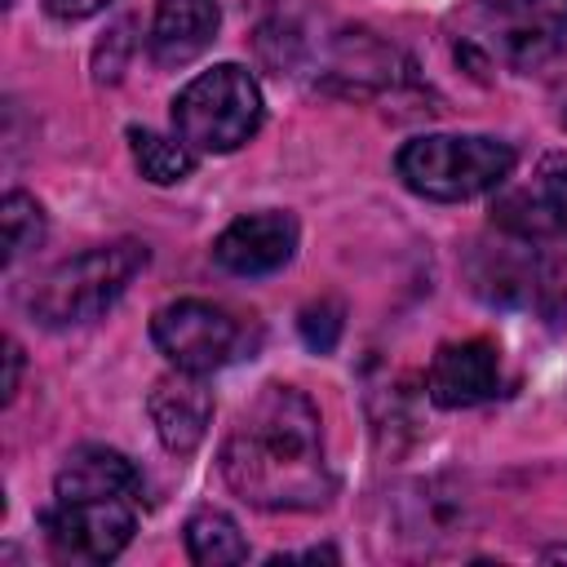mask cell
Here are the masks:
<instances>
[{"label": "cell", "mask_w": 567, "mask_h": 567, "mask_svg": "<svg viewBox=\"0 0 567 567\" xmlns=\"http://www.w3.org/2000/svg\"><path fill=\"white\" fill-rule=\"evenodd\" d=\"M53 496L58 501H80V496H128V501H137L142 496V474L124 452L102 447V443H84L62 461V470L53 478Z\"/></svg>", "instance_id": "cell-14"}, {"label": "cell", "mask_w": 567, "mask_h": 567, "mask_svg": "<svg viewBox=\"0 0 567 567\" xmlns=\"http://www.w3.org/2000/svg\"><path fill=\"white\" fill-rule=\"evenodd\" d=\"M563 128H567V111H563Z\"/></svg>", "instance_id": "cell-24"}, {"label": "cell", "mask_w": 567, "mask_h": 567, "mask_svg": "<svg viewBox=\"0 0 567 567\" xmlns=\"http://www.w3.org/2000/svg\"><path fill=\"white\" fill-rule=\"evenodd\" d=\"M182 540H186L190 563H199V567H230V563L248 558V540H244L239 523L230 514H221V509L190 514L186 527H182Z\"/></svg>", "instance_id": "cell-16"}, {"label": "cell", "mask_w": 567, "mask_h": 567, "mask_svg": "<svg viewBox=\"0 0 567 567\" xmlns=\"http://www.w3.org/2000/svg\"><path fill=\"white\" fill-rule=\"evenodd\" d=\"M487 58L509 71H540L567 49V0H478Z\"/></svg>", "instance_id": "cell-5"}, {"label": "cell", "mask_w": 567, "mask_h": 567, "mask_svg": "<svg viewBox=\"0 0 567 567\" xmlns=\"http://www.w3.org/2000/svg\"><path fill=\"white\" fill-rule=\"evenodd\" d=\"M474 518V501L456 478H416L385 496V532L394 545L408 549H443L456 536H465Z\"/></svg>", "instance_id": "cell-6"}, {"label": "cell", "mask_w": 567, "mask_h": 567, "mask_svg": "<svg viewBox=\"0 0 567 567\" xmlns=\"http://www.w3.org/2000/svg\"><path fill=\"white\" fill-rule=\"evenodd\" d=\"M297 328H301V341H306L310 350L328 354V350L341 341V328H346V306H341L337 297H319V301H310V306L301 310Z\"/></svg>", "instance_id": "cell-20"}, {"label": "cell", "mask_w": 567, "mask_h": 567, "mask_svg": "<svg viewBox=\"0 0 567 567\" xmlns=\"http://www.w3.org/2000/svg\"><path fill=\"white\" fill-rule=\"evenodd\" d=\"M540 558H545V563H554V558H567V545H549V549H540Z\"/></svg>", "instance_id": "cell-23"}, {"label": "cell", "mask_w": 567, "mask_h": 567, "mask_svg": "<svg viewBox=\"0 0 567 567\" xmlns=\"http://www.w3.org/2000/svg\"><path fill=\"white\" fill-rule=\"evenodd\" d=\"M501 390V350L487 337L447 341L434 350L425 372V394L439 408H478Z\"/></svg>", "instance_id": "cell-10"}, {"label": "cell", "mask_w": 567, "mask_h": 567, "mask_svg": "<svg viewBox=\"0 0 567 567\" xmlns=\"http://www.w3.org/2000/svg\"><path fill=\"white\" fill-rule=\"evenodd\" d=\"M146 412H151V425H155L159 443L173 456H190L204 443L208 425H213V390L204 385L199 372L173 368L168 377H159L151 385Z\"/></svg>", "instance_id": "cell-12"}, {"label": "cell", "mask_w": 567, "mask_h": 567, "mask_svg": "<svg viewBox=\"0 0 567 567\" xmlns=\"http://www.w3.org/2000/svg\"><path fill=\"white\" fill-rule=\"evenodd\" d=\"M261 89L239 62L199 71L173 97V128L195 155H230L261 128Z\"/></svg>", "instance_id": "cell-4"}, {"label": "cell", "mask_w": 567, "mask_h": 567, "mask_svg": "<svg viewBox=\"0 0 567 567\" xmlns=\"http://www.w3.org/2000/svg\"><path fill=\"white\" fill-rule=\"evenodd\" d=\"M328 75H341L350 93L385 89V84H394V49H385L372 31H346L337 40V58H332Z\"/></svg>", "instance_id": "cell-17"}, {"label": "cell", "mask_w": 567, "mask_h": 567, "mask_svg": "<svg viewBox=\"0 0 567 567\" xmlns=\"http://www.w3.org/2000/svg\"><path fill=\"white\" fill-rule=\"evenodd\" d=\"M128 146H133V159H137L142 177L155 182V186H173V182L190 177V168H195V151L182 137H164L155 128H137L133 124L128 128Z\"/></svg>", "instance_id": "cell-18"}, {"label": "cell", "mask_w": 567, "mask_h": 567, "mask_svg": "<svg viewBox=\"0 0 567 567\" xmlns=\"http://www.w3.org/2000/svg\"><path fill=\"white\" fill-rule=\"evenodd\" d=\"M297 217L288 208H261L235 217L217 239H213V261L230 275H275L292 261L297 252Z\"/></svg>", "instance_id": "cell-9"}, {"label": "cell", "mask_w": 567, "mask_h": 567, "mask_svg": "<svg viewBox=\"0 0 567 567\" xmlns=\"http://www.w3.org/2000/svg\"><path fill=\"white\" fill-rule=\"evenodd\" d=\"M4 363H9V372H4V403H13L18 381H22V346L18 341H4Z\"/></svg>", "instance_id": "cell-22"}, {"label": "cell", "mask_w": 567, "mask_h": 567, "mask_svg": "<svg viewBox=\"0 0 567 567\" xmlns=\"http://www.w3.org/2000/svg\"><path fill=\"white\" fill-rule=\"evenodd\" d=\"M221 27V4L217 0H155L151 18V58L164 71H177L195 62Z\"/></svg>", "instance_id": "cell-13"}, {"label": "cell", "mask_w": 567, "mask_h": 567, "mask_svg": "<svg viewBox=\"0 0 567 567\" xmlns=\"http://www.w3.org/2000/svg\"><path fill=\"white\" fill-rule=\"evenodd\" d=\"M532 239V310L549 323L567 319V221Z\"/></svg>", "instance_id": "cell-15"}, {"label": "cell", "mask_w": 567, "mask_h": 567, "mask_svg": "<svg viewBox=\"0 0 567 567\" xmlns=\"http://www.w3.org/2000/svg\"><path fill=\"white\" fill-rule=\"evenodd\" d=\"M106 4H111V0H44L49 18H58V22H84V18L102 13Z\"/></svg>", "instance_id": "cell-21"}, {"label": "cell", "mask_w": 567, "mask_h": 567, "mask_svg": "<svg viewBox=\"0 0 567 567\" xmlns=\"http://www.w3.org/2000/svg\"><path fill=\"white\" fill-rule=\"evenodd\" d=\"M470 288L501 310H532V239L492 226L487 239L474 244L470 261Z\"/></svg>", "instance_id": "cell-11"}, {"label": "cell", "mask_w": 567, "mask_h": 567, "mask_svg": "<svg viewBox=\"0 0 567 567\" xmlns=\"http://www.w3.org/2000/svg\"><path fill=\"white\" fill-rule=\"evenodd\" d=\"M0 221H4V266H13L18 257H27L31 248L44 244V208L27 190H9L4 195Z\"/></svg>", "instance_id": "cell-19"}, {"label": "cell", "mask_w": 567, "mask_h": 567, "mask_svg": "<svg viewBox=\"0 0 567 567\" xmlns=\"http://www.w3.org/2000/svg\"><path fill=\"white\" fill-rule=\"evenodd\" d=\"M221 474L257 509H323L337 483L319 408L297 385H261L221 443Z\"/></svg>", "instance_id": "cell-1"}, {"label": "cell", "mask_w": 567, "mask_h": 567, "mask_svg": "<svg viewBox=\"0 0 567 567\" xmlns=\"http://www.w3.org/2000/svg\"><path fill=\"white\" fill-rule=\"evenodd\" d=\"M44 532L66 563H111L137 532V509L128 496H80L58 501L44 514Z\"/></svg>", "instance_id": "cell-8"}, {"label": "cell", "mask_w": 567, "mask_h": 567, "mask_svg": "<svg viewBox=\"0 0 567 567\" xmlns=\"http://www.w3.org/2000/svg\"><path fill=\"white\" fill-rule=\"evenodd\" d=\"M514 164H518L514 146L483 133H425L403 142L394 155V173L403 177V186L439 204L474 199L505 186Z\"/></svg>", "instance_id": "cell-2"}, {"label": "cell", "mask_w": 567, "mask_h": 567, "mask_svg": "<svg viewBox=\"0 0 567 567\" xmlns=\"http://www.w3.org/2000/svg\"><path fill=\"white\" fill-rule=\"evenodd\" d=\"M151 261V248L142 239H115V244H97L89 252H75L66 261H58L40 288L31 292V315L44 328H75L97 319L102 310H111L124 288L133 284V275Z\"/></svg>", "instance_id": "cell-3"}, {"label": "cell", "mask_w": 567, "mask_h": 567, "mask_svg": "<svg viewBox=\"0 0 567 567\" xmlns=\"http://www.w3.org/2000/svg\"><path fill=\"white\" fill-rule=\"evenodd\" d=\"M151 341L159 346V354L182 368V372H217L221 363H230L235 346H239V323L199 297H182L155 310L151 319Z\"/></svg>", "instance_id": "cell-7"}]
</instances>
